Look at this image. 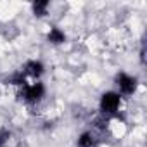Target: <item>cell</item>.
Listing matches in <instances>:
<instances>
[{
  "mask_svg": "<svg viewBox=\"0 0 147 147\" xmlns=\"http://www.w3.org/2000/svg\"><path fill=\"white\" fill-rule=\"evenodd\" d=\"M30 9H31V14H33L35 18L42 19V18H47V16L50 14L52 4L49 2V0H36V2H33V4L30 5Z\"/></svg>",
  "mask_w": 147,
  "mask_h": 147,
  "instance_id": "obj_7",
  "label": "cell"
},
{
  "mask_svg": "<svg viewBox=\"0 0 147 147\" xmlns=\"http://www.w3.org/2000/svg\"><path fill=\"white\" fill-rule=\"evenodd\" d=\"M123 97L116 90H104L97 100V113L111 121H116L123 116Z\"/></svg>",
  "mask_w": 147,
  "mask_h": 147,
  "instance_id": "obj_1",
  "label": "cell"
},
{
  "mask_svg": "<svg viewBox=\"0 0 147 147\" xmlns=\"http://www.w3.org/2000/svg\"><path fill=\"white\" fill-rule=\"evenodd\" d=\"M21 73L26 76V80L30 82H40L42 76L45 75V64L42 59H36V57H31V59H26L23 64H21Z\"/></svg>",
  "mask_w": 147,
  "mask_h": 147,
  "instance_id": "obj_4",
  "label": "cell"
},
{
  "mask_svg": "<svg viewBox=\"0 0 147 147\" xmlns=\"http://www.w3.org/2000/svg\"><path fill=\"white\" fill-rule=\"evenodd\" d=\"M16 97L19 102H23L28 107L40 106L47 97V85L42 80L40 82H28L21 88L16 90Z\"/></svg>",
  "mask_w": 147,
  "mask_h": 147,
  "instance_id": "obj_2",
  "label": "cell"
},
{
  "mask_svg": "<svg viewBox=\"0 0 147 147\" xmlns=\"http://www.w3.org/2000/svg\"><path fill=\"white\" fill-rule=\"evenodd\" d=\"M45 42L49 45H52V47H61V45H64L67 42V33L61 26L50 24L47 28V31H45Z\"/></svg>",
  "mask_w": 147,
  "mask_h": 147,
  "instance_id": "obj_5",
  "label": "cell"
},
{
  "mask_svg": "<svg viewBox=\"0 0 147 147\" xmlns=\"http://www.w3.org/2000/svg\"><path fill=\"white\" fill-rule=\"evenodd\" d=\"M4 83H5V85H9V87H14V88L18 90V88H21L24 83H28V80H26V76L21 73V69H14L11 75H7V76H5Z\"/></svg>",
  "mask_w": 147,
  "mask_h": 147,
  "instance_id": "obj_8",
  "label": "cell"
},
{
  "mask_svg": "<svg viewBox=\"0 0 147 147\" xmlns=\"http://www.w3.org/2000/svg\"><path fill=\"white\" fill-rule=\"evenodd\" d=\"M100 145H102L100 137L95 131H92L90 128L80 131L76 137V142H75V147H100Z\"/></svg>",
  "mask_w": 147,
  "mask_h": 147,
  "instance_id": "obj_6",
  "label": "cell"
},
{
  "mask_svg": "<svg viewBox=\"0 0 147 147\" xmlns=\"http://www.w3.org/2000/svg\"><path fill=\"white\" fill-rule=\"evenodd\" d=\"M11 140H12V130L7 126H2L0 128V147H9Z\"/></svg>",
  "mask_w": 147,
  "mask_h": 147,
  "instance_id": "obj_9",
  "label": "cell"
},
{
  "mask_svg": "<svg viewBox=\"0 0 147 147\" xmlns=\"http://www.w3.org/2000/svg\"><path fill=\"white\" fill-rule=\"evenodd\" d=\"M113 85L123 99H130L133 97L137 92H138V87H140V80L137 75H133V73H128V71H118L114 78H113Z\"/></svg>",
  "mask_w": 147,
  "mask_h": 147,
  "instance_id": "obj_3",
  "label": "cell"
}]
</instances>
